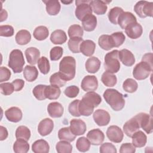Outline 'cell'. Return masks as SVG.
<instances>
[{"mask_svg":"<svg viewBox=\"0 0 153 153\" xmlns=\"http://www.w3.org/2000/svg\"><path fill=\"white\" fill-rule=\"evenodd\" d=\"M67 40V35L65 32L61 29L53 31L50 36V41L54 44H62Z\"/></svg>","mask_w":153,"mask_h":153,"instance_id":"f546056e","label":"cell"},{"mask_svg":"<svg viewBox=\"0 0 153 153\" xmlns=\"http://www.w3.org/2000/svg\"><path fill=\"white\" fill-rule=\"evenodd\" d=\"M8 14L6 10L2 9L1 11V22H3L4 20H5L7 18Z\"/></svg>","mask_w":153,"mask_h":153,"instance_id":"e7e4bbea","label":"cell"},{"mask_svg":"<svg viewBox=\"0 0 153 153\" xmlns=\"http://www.w3.org/2000/svg\"><path fill=\"white\" fill-rule=\"evenodd\" d=\"M79 100L76 99L71 102L69 105V107H68L69 112L74 117H78L81 115L79 112Z\"/></svg>","mask_w":153,"mask_h":153,"instance_id":"f5cc1de1","label":"cell"},{"mask_svg":"<svg viewBox=\"0 0 153 153\" xmlns=\"http://www.w3.org/2000/svg\"><path fill=\"white\" fill-rule=\"evenodd\" d=\"M137 87L138 84L137 82L132 78L126 79L123 84V88L124 90L130 93L135 92L137 90Z\"/></svg>","mask_w":153,"mask_h":153,"instance_id":"ee69618b","label":"cell"},{"mask_svg":"<svg viewBox=\"0 0 153 153\" xmlns=\"http://www.w3.org/2000/svg\"><path fill=\"white\" fill-rule=\"evenodd\" d=\"M90 1L88 0H76L75 1L76 9L75 14L76 17L80 21L87 16L92 14V9L90 5Z\"/></svg>","mask_w":153,"mask_h":153,"instance_id":"52a82bcc","label":"cell"},{"mask_svg":"<svg viewBox=\"0 0 153 153\" xmlns=\"http://www.w3.org/2000/svg\"><path fill=\"white\" fill-rule=\"evenodd\" d=\"M1 93L5 96H8L13 93L14 91V88L12 83L4 82L0 84Z\"/></svg>","mask_w":153,"mask_h":153,"instance_id":"9f6ffc18","label":"cell"},{"mask_svg":"<svg viewBox=\"0 0 153 153\" xmlns=\"http://www.w3.org/2000/svg\"><path fill=\"white\" fill-rule=\"evenodd\" d=\"M110 36L111 37L114 47H118L121 46L126 39V36L122 32H114Z\"/></svg>","mask_w":153,"mask_h":153,"instance_id":"681fc988","label":"cell"},{"mask_svg":"<svg viewBox=\"0 0 153 153\" xmlns=\"http://www.w3.org/2000/svg\"><path fill=\"white\" fill-rule=\"evenodd\" d=\"M94 106L88 101L82 98L79 103V112L81 115L88 117L90 116L94 110Z\"/></svg>","mask_w":153,"mask_h":153,"instance_id":"f1b7e54d","label":"cell"},{"mask_svg":"<svg viewBox=\"0 0 153 153\" xmlns=\"http://www.w3.org/2000/svg\"><path fill=\"white\" fill-rule=\"evenodd\" d=\"M54 123L52 120L48 118L42 120L38 126V133L42 136H45L49 134L53 130Z\"/></svg>","mask_w":153,"mask_h":153,"instance_id":"9a60e30c","label":"cell"},{"mask_svg":"<svg viewBox=\"0 0 153 153\" xmlns=\"http://www.w3.org/2000/svg\"><path fill=\"white\" fill-rule=\"evenodd\" d=\"M81 86L85 91H93L98 87L97 78L94 75H87L82 79Z\"/></svg>","mask_w":153,"mask_h":153,"instance_id":"7c38bea8","label":"cell"},{"mask_svg":"<svg viewBox=\"0 0 153 153\" xmlns=\"http://www.w3.org/2000/svg\"><path fill=\"white\" fill-rule=\"evenodd\" d=\"M82 98L90 102L94 106V108L97 107L102 102L100 96L94 91L87 92L83 96Z\"/></svg>","mask_w":153,"mask_h":153,"instance_id":"f35d334b","label":"cell"},{"mask_svg":"<svg viewBox=\"0 0 153 153\" xmlns=\"http://www.w3.org/2000/svg\"><path fill=\"white\" fill-rule=\"evenodd\" d=\"M119 51L112 50L108 53L105 56L104 68L106 71L114 74L119 71L120 69V62L118 57Z\"/></svg>","mask_w":153,"mask_h":153,"instance_id":"277c9868","label":"cell"},{"mask_svg":"<svg viewBox=\"0 0 153 153\" xmlns=\"http://www.w3.org/2000/svg\"><path fill=\"white\" fill-rule=\"evenodd\" d=\"M99 45L105 50H110L114 47L111 37L109 35H102L99 38Z\"/></svg>","mask_w":153,"mask_h":153,"instance_id":"d590c367","label":"cell"},{"mask_svg":"<svg viewBox=\"0 0 153 153\" xmlns=\"http://www.w3.org/2000/svg\"><path fill=\"white\" fill-rule=\"evenodd\" d=\"M123 12H124L123 8L118 7H115L111 8L109 10L108 14L109 20L114 25H117L118 17Z\"/></svg>","mask_w":153,"mask_h":153,"instance_id":"bcb514c9","label":"cell"},{"mask_svg":"<svg viewBox=\"0 0 153 153\" xmlns=\"http://www.w3.org/2000/svg\"><path fill=\"white\" fill-rule=\"evenodd\" d=\"M5 115L7 119L11 122L17 123L22 118V112L18 107H11L7 109L5 112Z\"/></svg>","mask_w":153,"mask_h":153,"instance_id":"ac0fdd59","label":"cell"},{"mask_svg":"<svg viewBox=\"0 0 153 153\" xmlns=\"http://www.w3.org/2000/svg\"><path fill=\"white\" fill-rule=\"evenodd\" d=\"M90 5L91 7L92 11L97 15L104 14L106 12L108 9L106 2L103 1H90Z\"/></svg>","mask_w":153,"mask_h":153,"instance_id":"484cf974","label":"cell"},{"mask_svg":"<svg viewBox=\"0 0 153 153\" xmlns=\"http://www.w3.org/2000/svg\"><path fill=\"white\" fill-rule=\"evenodd\" d=\"M14 28L11 25H1L0 35L1 36L10 37L14 35Z\"/></svg>","mask_w":153,"mask_h":153,"instance_id":"db71d44e","label":"cell"},{"mask_svg":"<svg viewBox=\"0 0 153 153\" xmlns=\"http://www.w3.org/2000/svg\"><path fill=\"white\" fill-rule=\"evenodd\" d=\"M69 128L72 133L75 136L84 134L87 130L85 122L81 119H72L70 121Z\"/></svg>","mask_w":153,"mask_h":153,"instance_id":"5bb4252c","label":"cell"},{"mask_svg":"<svg viewBox=\"0 0 153 153\" xmlns=\"http://www.w3.org/2000/svg\"><path fill=\"white\" fill-rule=\"evenodd\" d=\"M137 22L136 17L135 16L128 11L123 12L118 17V20H117V24L120 25V26L123 29H125L126 27L129 24Z\"/></svg>","mask_w":153,"mask_h":153,"instance_id":"e0dca14e","label":"cell"},{"mask_svg":"<svg viewBox=\"0 0 153 153\" xmlns=\"http://www.w3.org/2000/svg\"><path fill=\"white\" fill-rule=\"evenodd\" d=\"M11 71L6 67L1 66L0 68V82L8 81L11 76Z\"/></svg>","mask_w":153,"mask_h":153,"instance_id":"680465c9","label":"cell"},{"mask_svg":"<svg viewBox=\"0 0 153 153\" xmlns=\"http://www.w3.org/2000/svg\"><path fill=\"white\" fill-rule=\"evenodd\" d=\"M12 84L14 88V91H19L24 87L25 81L22 79H16L13 82Z\"/></svg>","mask_w":153,"mask_h":153,"instance_id":"94428289","label":"cell"},{"mask_svg":"<svg viewBox=\"0 0 153 153\" xmlns=\"http://www.w3.org/2000/svg\"><path fill=\"white\" fill-rule=\"evenodd\" d=\"M134 10L140 18L152 17L153 2L146 1H138L134 7Z\"/></svg>","mask_w":153,"mask_h":153,"instance_id":"8992f818","label":"cell"},{"mask_svg":"<svg viewBox=\"0 0 153 153\" xmlns=\"http://www.w3.org/2000/svg\"><path fill=\"white\" fill-rule=\"evenodd\" d=\"M72 146L69 142L60 140L56 145V149L59 153H71L72 151Z\"/></svg>","mask_w":153,"mask_h":153,"instance_id":"7bdbcfd3","label":"cell"},{"mask_svg":"<svg viewBox=\"0 0 153 153\" xmlns=\"http://www.w3.org/2000/svg\"><path fill=\"white\" fill-rule=\"evenodd\" d=\"M58 137L60 140H65L70 142H73L75 139L76 136L72 133L70 128L67 127L62 128L59 130Z\"/></svg>","mask_w":153,"mask_h":153,"instance_id":"d6a6232c","label":"cell"},{"mask_svg":"<svg viewBox=\"0 0 153 153\" xmlns=\"http://www.w3.org/2000/svg\"><path fill=\"white\" fill-rule=\"evenodd\" d=\"M60 90L59 87L54 85H46L45 89V96L46 99L55 100L59 97L60 95Z\"/></svg>","mask_w":153,"mask_h":153,"instance_id":"836d02e7","label":"cell"},{"mask_svg":"<svg viewBox=\"0 0 153 153\" xmlns=\"http://www.w3.org/2000/svg\"><path fill=\"white\" fill-rule=\"evenodd\" d=\"M29 150V144L25 140L17 139L13 144V151L16 153H26Z\"/></svg>","mask_w":153,"mask_h":153,"instance_id":"8d00e7d4","label":"cell"},{"mask_svg":"<svg viewBox=\"0 0 153 153\" xmlns=\"http://www.w3.org/2000/svg\"><path fill=\"white\" fill-rule=\"evenodd\" d=\"M27 61L30 65H35L40 57L39 50L35 47H29L25 50V52Z\"/></svg>","mask_w":153,"mask_h":153,"instance_id":"7402d4cb","label":"cell"},{"mask_svg":"<svg viewBox=\"0 0 153 153\" xmlns=\"http://www.w3.org/2000/svg\"><path fill=\"white\" fill-rule=\"evenodd\" d=\"M84 40L80 37L71 38L68 41V45L69 50L74 53H79L80 52L79 47Z\"/></svg>","mask_w":153,"mask_h":153,"instance_id":"b9f144b4","label":"cell"},{"mask_svg":"<svg viewBox=\"0 0 153 153\" xmlns=\"http://www.w3.org/2000/svg\"><path fill=\"white\" fill-rule=\"evenodd\" d=\"M106 136L109 140L114 143H120L123 140L124 133L117 126H111L106 130Z\"/></svg>","mask_w":153,"mask_h":153,"instance_id":"9c48e42d","label":"cell"},{"mask_svg":"<svg viewBox=\"0 0 153 153\" xmlns=\"http://www.w3.org/2000/svg\"><path fill=\"white\" fill-rule=\"evenodd\" d=\"M95 48L96 44L90 39L83 41L79 47L80 52L85 56H91L94 53Z\"/></svg>","mask_w":153,"mask_h":153,"instance_id":"44dd1931","label":"cell"},{"mask_svg":"<svg viewBox=\"0 0 153 153\" xmlns=\"http://www.w3.org/2000/svg\"><path fill=\"white\" fill-rule=\"evenodd\" d=\"M101 81L105 86L111 87L117 84V78L112 73L105 71L102 75Z\"/></svg>","mask_w":153,"mask_h":153,"instance_id":"e575fe53","label":"cell"},{"mask_svg":"<svg viewBox=\"0 0 153 153\" xmlns=\"http://www.w3.org/2000/svg\"><path fill=\"white\" fill-rule=\"evenodd\" d=\"M82 25L83 29L85 31H93L97 26V18L93 14H89L82 20Z\"/></svg>","mask_w":153,"mask_h":153,"instance_id":"cb8c5ba5","label":"cell"},{"mask_svg":"<svg viewBox=\"0 0 153 153\" xmlns=\"http://www.w3.org/2000/svg\"><path fill=\"white\" fill-rule=\"evenodd\" d=\"M47 111L51 117L59 118L62 116L64 108L60 103L54 102L48 104L47 106Z\"/></svg>","mask_w":153,"mask_h":153,"instance_id":"ffe728a7","label":"cell"},{"mask_svg":"<svg viewBox=\"0 0 153 153\" xmlns=\"http://www.w3.org/2000/svg\"><path fill=\"white\" fill-rule=\"evenodd\" d=\"M93 120L99 126L108 125L111 120L109 114L104 109H97L93 113Z\"/></svg>","mask_w":153,"mask_h":153,"instance_id":"30bf717a","label":"cell"},{"mask_svg":"<svg viewBox=\"0 0 153 153\" xmlns=\"http://www.w3.org/2000/svg\"><path fill=\"white\" fill-rule=\"evenodd\" d=\"M15 39L19 45H26L30 42L31 35L28 30L22 29L17 32L15 36Z\"/></svg>","mask_w":153,"mask_h":153,"instance_id":"4dcf8cb0","label":"cell"},{"mask_svg":"<svg viewBox=\"0 0 153 153\" xmlns=\"http://www.w3.org/2000/svg\"><path fill=\"white\" fill-rule=\"evenodd\" d=\"M87 138L89 140L90 144L93 145H100L104 140L105 135L103 131L100 129L94 128L88 132Z\"/></svg>","mask_w":153,"mask_h":153,"instance_id":"4fadbf2b","label":"cell"},{"mask_svg":"<svg viewBox=\"0 0 153 153\" xmlns=\"http://www.w3.org/2000/svg\"><path fill=\"white\" fill-rule=\"evenodd\" d=\"M68 33L70 38L75 37L82 38L84 33L83 29L79 25H72L69 27Z\"/></svg>","mask_w":153,"mask_h":153,"instance_id":"7dc6e473","label":"cell"},{"mask_svg":"<svg viewBox=\"0 0 153 153\" xmlns=\"http://www.w3.org/2000/svg\"><path fill=\"white\" fill-rule=\"evenodd\" d=\"M99 151L100 153H116L117 149L111 143L105 142L100 145Z\"/></svg>","mask_w":153,"mask_h":153,"instance_id":"11a10c76","label":"cell"},{"mask_svg":"<svg viewBox=\"0 0 153 153\" xmlns=\"http://www.w3.org/2000/svg\"><path fill=\"white\" fill-rule=\"evenodd\" d=\"M136 151V148L131 143H123L120 149L121 153H134Z\"/></svg>","mask_w":153,"mask_h":153,"instance_id":"91938a15","label":"cell"},{"mask_svg":"<svg viewBox=\"0 0 153 153\" xmlns=\"http://www.w3.org/2000/svg\"><path fill=\"white\" fill-rule=\"evenodd\" d=\"M59 72L67 81L74 79L76 73V61L74 57L65 56L59 63Z\"/></svg>","mask_w":153,"mask_h":153,"instance_id":"7a4b0ae2","label":"cell"},{"mask_svg":"<svg viewBox=\"0 0 153 153\" xmlns=\"http://www.w3.org/2000/svg\"><path fill=\"white\" fill-rule=\"evenodd\" d=\"M45 4L46 11L50 16L57 15L60 10V4L57 0H48L44 1Z\"/></svg>","mask_w":153,"mask_h":153,"instance_id":"83f0119b","label":"cell"},{"mask_svg":"<svg viewBox=\"0 0 153 153\" xmlns=\"http://www.w3.org/2000/svg\"><path fill=\"white\" fill-rule=\"evenodd\" d=\"M38 66L40 72L45 75L47 74L50 69V65L48 59L45 57H41L38 61Z\"/></svg>","mask_w":153,"mask_h":153,"instance_id":"c3c4849f","label":"cell"},{"mask_svg":"<svg viewBox=\"0 0 153 153\" xmlns=\"http://www.w3.org/2000/svg\"><path fill=\"white\" fill-rule=\"evenodd\" d=\"M63 53V49L61 47H53L50 52V59L52 61H56L59 60Z\"/></svg>","mask_w":153,"mask_h":153,"instance_id":"816d5d0a","label":"cell"},{"mask_svg":"<svg viewBox=\"0 0 153 153\" xmlns=\"http://www.w3.org/2000/svg\"><path fill=\"white\" fill-rule=\"evenodd\" d=\"M45 87L46 85L39 84L33 88L32 90L33 94L38 100H43L46 99L45 96Z\"/></svg>","mask_w":153,"mask_h":153,"instance_id":"f907efd6","label":"cell"},{"mask_svg":"<svg viewBox=\"0 0 153 153\" xmlns=\"http://www.w3.org/2000/svg\"><path fill=\"white\" fill-rule=\"evenodd\" d=\"M142 61L146 62L150 65L152 66V53H148L146 54H145L142 57Z\"/></svg>","mask_w":153,"mask_h":153,"instance_id":"6125c7cd","label":"cell"},{"mask_svg":"<svg viewBox=\"0 0 153 153\" xmlns=\"http://www.w3.org/2000/svg\"><path fill=\"white\" fill-rule=\"evenodd\" d=\"M79 91V88L76 85H71L66 87L64 91L65 94L70 98H74L78 96Z\"/></svg>","mask_w":153,"mask_h":153,"instance_id":"6f0895ef","label":"cell"},{"mask_svg":"<svg viewBox=\"0 0 153 153\" xmlns=\"http://www.w3.org/2000/svg\"><path fill=\"white\" fill-rule=\"evenodd\" d=\"M103 96L113 110L119 111L124 107L125 100L123 95L118 90L113 88L106 89L103 93Z\"/></svg>","mask_w":153,"mask_h":153,"instance_id":"6da1fadb","label":"cell"},{"mask_svg":"<svg viewBox=\"0 0 153 153\" xmlns=\"http://www.w3.org/2000/svg\"><path fill=\"white\" fill-rule=\"evenodd\" d=\"M123 131L124 133L128 137H131L132 135L139 130L140 128L138 121L134 117L131 118L130 120L126 122V123L123 126Z\"/></svg>","mask_w":153,"mask_h":153,"instance_id":"2e32d148","label":"cell"},{"mask_svg":"<svg viewBox=\"0 0 153 153\" xmlns=\"http://www.w3.org/2000/svg\"><path fill=\"white\" fill-rule=\"evenodd\" d=\"M153 66L144 61L137 63L133 71L134 78L137 80H143L147 78L152 71Z\"/></svg>","mask_w":153,"mask_h":153,"instance_id":"5b68a950","label":"cell"},{"mask_svg":"<svg viewBox=\"0 0 153 153\" xmlns=\"http://www.w3.org/2000/svg\"><path fill=\"white\" fill-rule=\"evenodd\" d=\"M125 32L130 38L137 39L142 35L143 28L140 24L137 22H133L126 27Z\"/></svg>","mask_w":153,"mask_h":153,"instance_id":"8fae6325","label":"cell"},{"mask_svg":"<svg viewBox=\"0 0 153 153\" xmlns=\"http://www.w3.org/2000/svg\"><path fill=\"white\" fill-rule=\"evenodd\" d=\"M118 57L123 64L127 66H131L135 62L133 54L127 49H123L119 51Z\"/></svg>","mask_w":153,"mask_h":153,"instance_id":"d6986e66","label":"cell"},{"mask_svg":"<svg viewBox=\"0 0 153 153\" xmlns=\"http://www.w3.org/2000/svg\"><path fill=\"white\" fill-rule=\"evenodd\" d=\"M25 59L23 53L19 49H14L11 51L9 56L8 66L14 73H20L23 69Z\"/></svg>","mask_w":153,"mask_h":153,"instance_id":"3957f363","label":"cell"},{"mask_svg":"<svg viewBox=\"0 0 153 153\" xmlns=\"http://www.w3.org/2000/svg\"><path fill=\"white\" fill-rule=\"evenodd\" d=\"M0 140H4L8 137V131L5 127L2 126H0Z\"/></svg>","mask_w":153,"mask_h":153,"instance_id":"be15d7a7","label":"cell"},{"mask_svg":"<svg viewBox=\"0 0 153 153\" xmlns=\"http://www.w3.org/2000/svg\"><path fill=\"white\" fill-rule=\"evenodd\" d=\"M32 150L35 153H48L50 150V146L46 140L39 139L33 143Z\"/></svg>","mask_w":153,"mask_h":153,"instance_id":"4316f807","label":"cell"},{"mask_svg":"<svg viewBox=\"0 0 153 153\" xmlns=\"http://www.w3.org/2000/svg\"><path fill=\"white\" fill-rule=\"evenodd\" d=\"M90 145L88 139L84 136L79 137L76 142V147L77 149L82 152L88 151L90 148Z\"/></svg>","mask_w":153,"mask_h":153,"instance_id":"f6af8a7d","label":"cell"},{"mask_svg":"<svg viewBox=\"0 0 153 153\" xmlns=\"http://www.w3.org/2000/svg\"><path fill=\"white\" fill-rule=\"evenodd\" d=\"M23 76L29 82L35 81L38 76V71L37 68L34 66H26L23 70Z\"/></svg>","mask_w":153,"mask_h":153,"instance_id":"1f68e13d","label":"cell"},{"mask_svg":"<svg viewBox=\"0 0 153 153\" xmlns=\"http://www.w3.org/2000/svg\"><path fill=\"white\" fill-rule=\"evenodd\" d=\"M134 117L138 121L140 127L148 134L152 132V117L148 114L145 112H140Z\"/></svg>","mask_w":153,"mask_h":153,"instance_id":"ba28073f","label":"cell"},{"mask_svg":"<svg viewBox=\"0 0 153 153\" xmlns=\"http://www.w3.org/2000/svg\"><path fill=\"white\" fill-rule=\"evenodd\" d=\"M49 35V30L48 28L44 26H39L36 27L34 31L33 35L34 38L38 41H42L45 39Z\"/></svg>","mask_w":153,"mask_h":153,"instance_id":"74e56055","label":"cell"},{"mask_svg":"<svg viewBox=\"0 0 153 153\" xmlns=\"http://www.w3.org/2000/svg\"><path fill=\"white\" fill-rule=\"evenodd\" d=\"M85 66L88 72L94 74L97 72L100 69V61L96 57H90L87 60L85 63Z\"/></svg>","mask_w":153,"mask_h":153,"instance_id":"d4e9b609","label":"cell"},{"mask_svg":"<svg viewBox=\"0 0 153 153\" xmlns=\"http://www.w3.org/2000/svg\"><path fill=\"white\" fill-rule=\"evenodd\" d=\"M66 81H67L59 72L53 74L50 78V82L51 85L58 87H63L66 84Z\"/></svg>","mask_w":153,"mask_h":153,"instance_id":"60d3db41","label":"cell"},{"mask_svg":"<svg viewBox=\"0 0 153 153\" xmlns=\"http://www.w3.org/2000/svg\"><path fill=\"white\" fill-rule=\"evenodd\" d=\"M30 131L28 127L25 126L18 127L16 131V137L17 139L29 140L30 137Z\"/></svg>","mask_w":153,"mask_h":153,"instance_id":"ab89813d","label":"cell"},{"mask_svg":"<svg viewBox=\"0 0 153 153\" xmlns=\"http://www.w3.org/2000/svg\"><path fill=\"white\" fill-rule=\"evenodd\" d=\"M132 144L134 147L142 148L145 145L147 141L146 134L141 130L135 132L131 136Z\"/></svg>","mask_w":153,"mask_h":153,"instance_id":"603a6c76","label":"cell"}]
</instances>
